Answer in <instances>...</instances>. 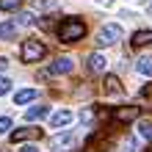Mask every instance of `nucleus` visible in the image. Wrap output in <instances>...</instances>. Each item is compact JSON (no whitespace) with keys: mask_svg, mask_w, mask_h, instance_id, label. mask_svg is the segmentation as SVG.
<instances>
[{"mask_svg":"<svg viewBox=\"0 0 152 152\" xmlns=\"http://www.w3.org/2000/svg\"><path fill=\"white\" fill-rule=\"evenodd\" d=\"M147 152H152V149H147Z\"/></svg>","mask_w":152,"mask_h":152,"instance_id":"24","label":"nucleus"},{"mask_svg":"<svg viewBox=\"0 0 152 152\" xmlns=\"http://www.w3.org/2000/svg\"><path fill=\"white\" fill-rule=\"evenodd\" d=\"M72 144H75V136H72V130H66V133H58V136H53V138H50V149H53V152L72 149Z\"/></svg>","mask_w":152,"mask_h":152,"instance_id":"5","label":"nucleus"},{"mask_svg":"<svg viewBox=\"0 0 152 152\" xmlns=\"http://www.w3.org/2000/svg\"><path fill=\"white\" fill-rule=\"evenodd\" d=\"M136 69L141 75H147V77H152V56H141L138 61H136Z\"/></svg>","mask_w":152,"mask_h":152,"instance_id":"13","label":"nucleus"},{"mask_svg":"<svg viewBox=\"0 0 152 152\" xmlns=\"http://www.w3.org/2000/svg\"><path fill=\"white\" fill-rule=\"evenodd\" d=\"M20 22L22 25H36V17L33 14H20Z\"/></svg>","mask_w":152,"mask_h":152,"instance_id":"20","label":"nucleus"},{"mask_svg":"<svg viewBox=\"0 0 152 152\" xmlns=\"http://www.w3.org/2000/svg\"><path fill=\"white\" fill-rule=\"evenodd\" d=\"M69 122H72V111H66V108L64 111H56V113L50 116V127H56V130L64 127V124H69Z\"/></svg>","mask_w":152,"mask_h":152,"instance_id":"8","label":"nucleus"},{"mask_svg":"<svg viewBox=\"0 0 152 152\" xmlns=\"http://www.w3.org/2000/svg\"><path fill=\"white\" fill-rule=\"evenodd\" d=\"M88 69H91V72H102L105 69V58L100 53H91V56H88Z\"/></svg>","mask_w":152,"mask_h":152,"instance_id":"14","label":"nucleus"},{"mask_svg":"<svg viewBox=\"0 0 152 152\" xmlns=\"http://www.w3.org/2000/svg\"><path fill=\"white\" fill-rule=\"evenodd\" d=\"M138 113H141L138 105H122V108H116V111H113V119L119 122V124H127V122H136V119H138Z\"/></svg>","mask_w":152,"mask_h":152,"instance_id":"6","label":"nucleus"},{"mask_svg":"<svg viewBox=\"0 0 152 152\" xmlns=\"http://www.w3.org/2000/svg\"><path fill=\"white\" fill-rule=\"evenodd\" d=\"M86 36V22L77 20V17H69V20H61L58 25V39L64 44H72V42H80Z\"/></svg>","mask_w":152,"mask_h":152,"instance_id":"1","label":"nucleus"},{"mask_svg":"<svg viewBox=\"0 0 152 152\" xmlns=\"http://www.w3.org/2000/svg\"><path fill=\"white\" fill-rule=\"evenodd\" d=\"M20 56H22L25 64H36V61H42L44 56H47V47H44L39 39H28V42H22Z\"/></svg>","mask_w":152,"mask_h":152,"instance_id":"2","label":"nucleus"},{"mask_svg":"<svg viewBox=\"0 0 152 152\" xmlns=\"http://www.w3.org/2000/svg\"><path fill=\"white\" fill-rule=\"evenodd\" d=\"M36 88H22V91H17L14 94V100H17V105H28V102H33L36 100Z\"/></svg>","mask_w":152,"mask_h":152,"instance_id":"10","label":"nucleus"},{"mask_svg":"<svg viewBox=\"0 0 152 152\" xmlns=\"http://www.w3.org/2000/svg\"><path fill=\"white\" fill-rule=\"evenodd\" d=\"M20 152H39V149H36V147H22Z\"/></svg>","mask_w":152,"mask_h":152,"instance_id":"21","label":"nucleus"},{"mask_svg":"<svg viewBox=\"0 0 152 152\" xmlns=\"http://www.w3.org/2000/svg\"><path fill=\"white\" fill-rule=\"evenodd\" d=\"M102 91H105V94H122V80L116 77V75H105Z\"/></svg>","mask_w":152,"mask_h":152,"instance_id":"9","label":"nucleus"},{"mask_svg":"<svg viewBox=\"0 0 152 152\" xmlns=\"http://www.w3.org/2000/svg\"><path fill=\"white\" fill-rule=\"evenodd\" d=\"M6 64H8V61H3V58H0V69H3V66H6Z\"/></svg>","mask_w":152,"mask_h":152,"instance_id":"22","label":"nucleus"},{"mask_svg":"<svg viewBox=\"0 0 152 152\" xmlns=\"http://www.w3.org/2000/svg\"><path fill=\"white\" fill-rule=\"evenodd\" d=\"M72 69H75V61L66 58V56H61V58H56L47 69H44V77H47V75H69Z\"/></svg>","mask_w":152,"mask_h":152,"instance_id":"4","label":"nucleus"},{"mask_svg":"<svg viewBox=\"0 0 152 152\" xmlns=\"http://www.w3.org/2000/svg\"><path fill=\"white\" fill-rule=\"evenodd\" d=\"M17 36V25L14 22H0V39H14Z\"/></svg>","mask_w":152,"mask_h":152,"instance_id":"16","label":"nucleus"},{"mask_svg":"<svg viewBox=\"0 0 152 152\" xmlns=\"http://www.w3.org/2000/svg\"><path fill=\"white\" fill-rule=\"evenodd\" d=\"M6 130H14V124H11V119H8V116H0V136H3Z\"/></svg>","mask_w":152,"mask_h":152,"instance_id":"18","label":"nucleus"},{"mask_svg":"<svg viewBox=\"0 0 152 152\" xmlns=\"http://www.w3.org/2000/svg\"><path fill=\"white\" fill-rule=\"evenodd\" d=\"M119 39H122V28H119V25H113V22L105 25V28L97 33V44H100V47H111V44H116Z\"/></svg>","mask_w":152,"mask_h":152,"instance_id":"3","label":"nucleus"},{"mask_svg":"<svg viewBox=\"0 0 152 152\" xmlns=\"http://www.w3.org/2000/svg\"><path fill=\"white\" fill-rule=\"evenodd\" d=\"M47 113H50L47 105H33V108L25 113V122H36V119H42V116H47Z\"/></svg>","mask_w":152,"mask_h":152,"instance_id":"11","label":"nucleus"},{"mask_svg":"<svg viewBox=\"0 0 152 152\" xmlns=\"http://www.w3.org/2000/svg\"><path fill=\"white\" fill-rule=\"evenodd\" d=\"M149 14H152V3H149Z\"/></svg>","mask_w":152,"mask_h":152,"instance_id":"23","label":"nucleus"},{"mask_svg":"<svg viewBox=\"0 0 152 152\" xmlns=\"http://www.w3.org/2000/svg\"><path fill=\"white\" fill-rule=\"evenodd\" d=\"M22 3L25 0H0V8H3V11H20Z\"/></svg>","mask_w":152,"mask_h":152,"instance_id":"17","label":"nucleus"},{"mask_svg":"<svg viewBox=\"0 0 152 152\" xmlns=\"http://www.w3.org/2000/svg\"><path fill=\"white\" fill-rule=\"evenodd\" d=\"M39 136H42V130H39V127H28V124L20 127V130H11V141H14V144H22V141H36Z\"/></svg>","mask_w":152,"mask_h":152,"instance_id":"7","label":"nucleus"},{"mask_svg":"<svg viewBox=\"0 0 152 152\" xmlns=\"http://www.w3.org/2000/svg\"><path fill=\"white\" fill-rule=\"evenodd\" d=\"M138 136L152 141V119H138Z\"/></svg>","mask_w":152,"mask_h":152,"instance_id":"15","label":"nucleus"},{"mask_svg":"<svg viewBox=\"0 0 152 152\" xmlns=\"http://www.w3.org/2000/svg\"><path fill=\"white\" fill-rule=\"evenodd\" d=\"M8 91H11V80H8V77H0V97H6Z\"/></svg>","mask_w":152,"mask_h":152,"instance_id":"19","label":"nucleus"},{"mask_svg":"<svg viewBox=\"0 0 152 152\" xmlns=\"http://www.w3.org/2000/svg\"><path fill=\"white\" fill-rule=\"evenodd\" d=\"M144 44H152V31H136L133 33V47H144Z\"/></svg>","mask_w":152,"mask_h":152,"instance_id":"12","label":"nucleus"}]
</instances>
